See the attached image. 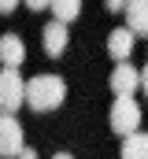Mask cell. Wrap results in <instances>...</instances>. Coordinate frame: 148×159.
I'll list each match as a JSON object with an SVG mask.
<instances>
[{
    "label": "cell",
    "instance_id": "14",
    "mask_svg": "<svg viewBox=\"0 0 148 159\" xmlns=\"http://www.w3.org/2000/svg\"><path fill=\"white\" fill-rule=\"evenodd\" d=\"M52 159H74V156H71V152H56Z\"/></svg>",
    "mask_w": 148,
    "mask_h": 159
},
{
    "label": "cell",
    "instance_id": "11",
    "mask_svg": "<svg viewBox=\"0 0 148 159\" xmlns=\"http://www.w3.org/2000/svg\"><path fill=\"white\" fill-rule=\"evenodd\" d=\"M122 159H148V137L145 133H130L122 141Z\"/></svg>",
    "mask_w": 148,
    "mask_h": 159
},
{
    "label": "cell",
    "instance_id": "9",
    "mask_svg": "<svg viewBox=\"0 0 148 159\" xmlns=\"http://www.w3.org/2000/svg\"><path fill=\"white\" fill-rule=\"evenodd\" d=\"M130 52H133V34L130 30H111V37H108V56L115 59V63H126L130 59Z\"/></svg>",
    "mask_w": 148,
    "mask_h": 159
},
{
    "label": "cell",
    "instance_id": "2",
    "mask_svg": "<svg viewBox=\"0 0 148 159\" xmlns=\"http://www.w3.org/2000/svg\"><path fill=\"white\" fill-rule=\"evenodd\" d=\"M111 133L118 137H130V133H141V104L133 96H115L111 104V115H108Z\"/></svg>",
    "mask_w": 148,
    "mask_h": 159
},
{
    "label": "cell",
    "instance_id": "1",
    "mask_svg": "<svg viewBox=\"0 0 148 159\" xmlns=\"http://www.w3.org/2000/svg\"><path fill=\"white\" fill-rule=\"evenodd\" d=\"M67 100V81L56 74H37L22 85V104H30V111H56Z\"/></svg>",
    "mask_w": 148,
    "mask_h": 159
},
{
    "label": "cell",
    "instance_id": "3",
    "mask_svg": "<svg viewBox=\"0 0 148 159\" xmlns=\"http://www.w3.org/2000/svg\"><path fill=\"white\" fill-rule=\"evenodd\" d=\"M22 85H26V78L19 70L0 67V115H11V111L22 107Z\"/></svg>",
    "mask_w": 148,
    "mask_h": 159
},
{
    "label": "cell",
    "instance_id": "13",
    "mask_svg": "<svg viewBox=\"0 0 148 159\" xmlns=\"http://www.w3.org/2000/svg\"><path fill=\"white\" fill-rule=\"evenodd\" d=\"M19 159H37V152H34V148H22V152H19Z\"/></svg>",
    "mask_w": 148,
    "mask_h": 159
},
{
    "label": "cell",
    "instance_id": "7",
    "mask_svg": "<svg viewBox=\"0 0 148 159\" xmlns=\"http://www.w3.org/2000/svg\"><path fill=\"white\" fill-rule=\"evenodd\" d=\"M44 56H52V59H59L63 52H67V44H71V34H67V26H59V22H44Z\"/></svg>",
    "mask_w": 148,
    "mask_h": 159
},
{
    "label": "cell",
    "instance_id": "4",
    "mask_svg": "<svg viewBox=\"0 0 148 159\" xmlns=\"http://www.w3.org/2000/svg\"><path fill=\"white\" fill-rule=\"evenodd\" d=\"M22 144V126L15 115H0V159H19Z\"/></svg>",
    "mask_w": 148,
    "mask_h": 159
},
{
    "label": "cell",
    "instance_id": "12",
    "mask_svg": "<svg viewBox=\"0 0 148 159\" xmlns=\"http://www.w3.org/2000/svg\"><path fill=\"white\" fill-rule=\"evenodd\" d=\"M11 11H15V4L11 0H0V15H11Z\"/></svg>",
    "mask_w": 148,
    "mask_h": 159
},
{
    "label": "cell",
    "instance_id": "8",
    "mask_svg": "<svg viewBox=\"0 0 148 159\" xmlns=\"http://www.w3.org/2000/svg\"><path fill=\"white\" fill-rule=\"evenodd\" d=\"M122 11H126V26H122V30H130L133 37L148 34V4L145 0H133V4H126Z\"/></svg>",
    "mask_w": 148,
    "mask_h": 159
},
{
    "label": "cell",
    "instance_id": "6",
    "mask_svg": "<svg viewBox=\"0 0 148 159\" xmlns=\"http://www.w3.org/2000/svg\"><path fill=\"white\" fill-rule=\"evenodd\" d=\"M22 59H26L22 37H19V34H4V37H0V67H4V70H19Z\"/></svg>",
    "mask_w": 148,
    "mask_h": 159
},
{
    "label": "cell",
    "instance_id": "10",
    "mask_svg": "<svg viewBox=\"0 0 148 159\" xmlns=\"http://www.w3.org/2000/svg\"><path fill=\"white\" fill-rule=\"evenodd\" d=\"M78 15H81V4H78V0H56V4H52V22H59V26L74 22Z\"/></svg>",
    "mask_w": 148,
    "mask_h": 159
},
{
    "label": "cell",
    "instance_id": "5",
    "mask_svg": "<svg viewBox=\"0 0 148 159\" xmlns=\"http://www.w3.org/2000/svg\"><path fill=\"white\" fill-rule=\"evenodd\" d=\"M108 85H111V93H115V96H133V93L141 89V70H137V67H130V63H115Z\"/></svg>",
    "mask_w": 148,
    "mask_h": 159
}]
</instances>
